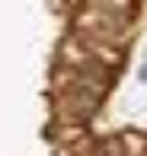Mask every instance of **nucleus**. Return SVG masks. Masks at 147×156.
I'll return each mask as SVG.
<instances>
[{"label":"nucleus","instance_id":"nucleus-1","mask_svg":"<svg viewBox=\"0 0 147 156\" xmlns=\"http://www.w3.org/2000/svg\"><path fill=\"white\" fill-rule=\"evenodd\" d=\"M61 64L71 67V70H77V73H86V70L96 67L93 54L86 51V45L80 41V35H67V38L61 41Z\"/></svg>","mask_w":147,"mask_h":156},{"label":"nucleus","instance_id":"nucleus-2","mask_svg":"<svg viewBox=\"0 0 147 156\" xmlns=\"http://www.w3.org/2000/svg\"><path fill=\"white\" fill-rule=\"evenodd\" d=\"M77 35H80V41L86 45V51L93 54V61L102 64L106 70H112V67L122 64V48H118V45H109V41L96 38V35H90V32H77Z\"/></svg>","mask_w":147,"mask_h":156},{"label":"nucleus","instance_id":"nucleus-3","mask_svg":"<svg viewBox=\"0 0 147 156\" xmlns=\"http://www.w3.org/2000/svg\"><path fill=\"white\" fill-rule=\"evenodd\" d=\"M118 137H122L125 153H128V156H147V137H144L141 131H122Z\"/></svg>","mask_w":147,"mask_h":156},{"label":"nucleus","instance_id":"nucleus-4","mask_svg":"<svg viewBox=\"0 0 147 156\" xmlns=\"http://www.w3.org/2000/svg\"><path fill=\"white\" fill-rule=\"evenodd\" d=\"M99 156H128V153H125L122 137H109V140H102V144H99Z\"/></svg>","mask_w":147,"mask_h":156},{"label":"nucleus","instance_id":"nucleus-5","mask_svg":"<svg viewBox=\"0 0 147 156\" xmlns=\"http://www.w3.org/2000/svg\"><path fill=\"white\" fill-rule=\"evenodd\" d=\"M138 80H141V83H147V61L141 64V67H138Z\"/></svg>","mask_w":147,"mask_h":156}]
</instances>
